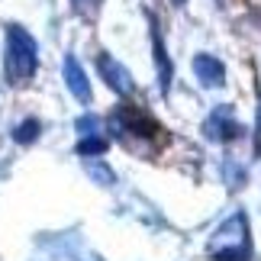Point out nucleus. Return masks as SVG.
<instances>
[{
	"instance_id": "39448f33",
	"label": "nucleus",
	"mask_w": 261,
	"mask_h": 261,
	"mask_svg": "<svg viewBox=\"0 0 261 261\" xmlns=\"http://www.w3.org/2000/svg\"><path fill=\"white\" fill-rule=\"evenodd\" d=\"M226 116H229L226 110H216V113L210 116L206 133L213 136V139H236L239 136V123H232V119H226Z\"/></svg>"
},
{
	"instance_id": "7ed1b4c3",
	"label": "nucleus",
	"mask_w": 261,
	"mask_h": 261,
	"mask_svg": "<svg viewBox=\"0 0 261 261\" xmlns=\"http://www.w3.org/2000/svg\"><path fill=\"white\" fill-rule=\"evenodd\" d=\"M194 71H197L203 87H223L226 84V68H223V62H216L213 55H197L194 58Z\"/></svg>"
},
{
	"instance_id": "0eeeda50",
	"label": "nucleus",
	"mask_w": 261,
	"mask_h": 261,
	"mask_svg": "<svg viewBox=\"0 0 261 261\" xmlns=\"http://www.w3.org/2000/svg\"><path fill=\"white\" fill-rule=\"evenodd\" d=\"M77 152H81V155H103L107 152V139H97L94 133H90L84 142L77 145Z\"/></svg>"
},
{
	"instance_id": "6e6552de",
	"label": "nucleus",
	"mask_w": 261,
	"mask_h": 261,
	"mask_svg": "<svg viewBox=\"0 0 261 261\" xmlns=\"http://www.w3.org/2000/svg\"><path fill=\"white\" fill-rule=\"evenodd\" d=\"M36 136H39V123L36 119H26V123L19 126V133H16V142H33Z\"/></svg>"
},
{
	"instance_id": "20e7f679",
	"label": "nucleus",
	"mask_w": 261,
	"mask_h": 261,
	"mask_svg": "<svg viewBox=\"0 0 261 261\" xmlns=\"http://www.w3.org/2000/svg\"><path fill=\"white\" fill-rule=\"evenodd\" d=\"M65 81H68V87H71V94L77 97V100H90V84H87V77H84V71H81V65L74 62V58H68L65 62Z\"/></svg>"
},
{
	"instance_id": "f03ea898",
	"label": "nucleus",
	"mask_w": 261,
	"mask_h": 261,
	"mask_svg": "<svg viewBox=\"0 0 261 261\" xmlns=\"http://www.w3.org/2000/svg\"><path fill=\"white\" fill-rule=\"evenodd\" d=\"M97 68H100V74H103V81H107L110 87H113L116 94H133V77H129V71H126V68L116 62V58L100 55Z\"/></svg>"
},
{
	"instance_id": "f257e3e1",
	"label": "nucleus",
	"mask_w": 261,
	"mask_h": 261,
	"mask_svg": "<svg viewBox=\"0 0 261 261\" xmlns=\"http://www.w3.org/2000/svg\"><path fill=\"white\" fill-rule=\"evenodd\" d=\"M39 68V48L19 26H7V81L26 84Z\"/></svg>"
},
{
	"instance_id": "9d476101",
	"label": "nucleus",
	"mask_w": 261,
	"mask_h": 261,
	"mask_svg": "<svg viewBox=\"0 0 261 261\" xmlns=\"http://www.w3.org/2000/svg\"><path fill=\"white\" fill-rule=\"evenodd\" d=\"M174 4H184V0H174Z\"/></svg>"
},
{
	"instance_id": "1a4fd4ad",
	"label": "nucleus",
	"mask_w": 261,
	"mask_h": 261,
	"mask_svg": "<svg viewBox=\"0 0 261 261\" xmlns=\"http://www.w3.org/2000/svg\"><path fill=\"white\" fill-rule=\"evenodd\" d=\"M258 136H261V103H258Z\"/></svg>"
},
{
	"instance_id": "423d86ee",
	"label": "nucleus",
	"mask_w": 261,
	"mask_h": 261,
	"mask_svg": "<svg viewBox=\"0 0 261 261\" xmlns=\"http://www.w3.org/2000/svg\"><path fill=\"white\" fill-rule=\"evenodd\" d=\"M152 45H155V62H158V81H162V90H168L171 87V65H168V55H165L162 36L155 29V19H152Z\"/></svg>"
}]
</instances>
